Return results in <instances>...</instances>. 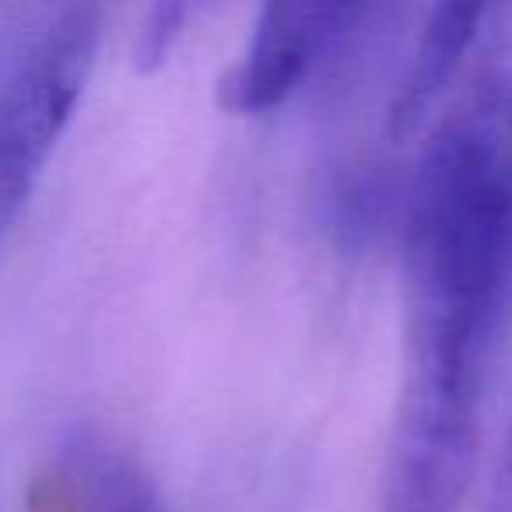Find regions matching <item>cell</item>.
Segmentation results:
<instances>
[{
  "label": "cell",
  "instance_id": "obj_1",
  "mask_svg": "<svg viewBox=\"0 0 512 512\" xmlns=\"http://www.w3.org/2000/svg\"><path fill=\"white\" fill-rule=\"evenodd\" d=\"M99 8H64L0 74V235L36 193L67 134L99 53Z\"/></svg>",
  "mask_w": 512,
  "mask_h": 512
},
{
  "label": "cell",
  "instance_id": "obj_2",
  "mask_svg": "<svg viewBox=\"0 0 512 512\" xmlns=\"http://www.w3.org/2000/svg\"><path fill=\"white\" fill-rule=\"evenodd\" d=\"M358 8L348 4H267L256 15L246 50L218 85L221 109L260 116L278 109L309 78L323 53L351 29Z\"/></svg>",
  "mask_w": 512,
  "mask_h": 512
},
{
  "label": "cell",
  "instance_id": "obj_3",
  "mask_svg": "<svg viewBox=\"0 0 512 512\" xmlns=\"http://www.w3.org/2000/svg\"><path fill=\"white\" fill-rule=\"evenodd\" d=\"M491 15L495 8H484V4H439L428 15L386 113L390 141H407L432 120L442 99L456 88V74L467 71Z\"/></svg>",
  "mask_w": 512,
  "mask_h": 512
},
{
  "label": "cell",
  "instance_id": "obj_4",
  "mask_svg": "<svg viewBox=\"0 0 512 512\" xmlns=\"http://www.w3.org/2000/svg\"><path fill=\"white\" fill-rule=\"evenodd\" d=\"M186 15H190L186 4H158V8L148 11L141 36H137V50H134V60L141 71H155V67L169 57L172 43H176L179 32H183Z\"/></svg>",
  "mask_w": 512,
  "mask_h": 512
},
{
  "label": "cell",
  "instance_id": "obj_5",
  "mask_svg": "<svg viewBox=\"0 0 512 512\" xmlns=\"http://www.w3.org/2000/svg\"><path fill=\"white\" fill-rule=\"evenodd\" d=\"M481 512H512V418L495 449L488 477H484Z\"/></svg>",
  "mask_w": 512,
  "mask_h": 512
}]
</instances>
